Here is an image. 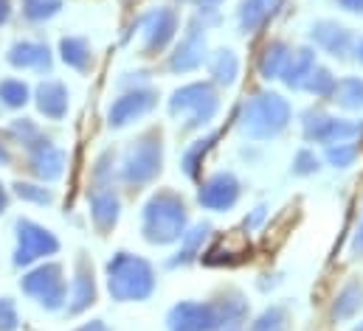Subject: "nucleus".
I'll return each mask as SVG.
<instances>
[{
	"instance_id": "obj_1",
	"label": "nucleus",
	"mask_w": 363,
	"mask_h": 331,
	"mask_svg": "<svg viewBox=\"0 0 363 331\" xmlns=\"http://www.w3.org/2000/svg\"><path fill=\"white\" fill-rule=\"evenodd\" d=\"M189 228V205L178 191L161 188L141 208V236L155 248L178 245Z\"/></svg>"
},
{
	"instance_id": "obj_2",
	"label": "nucleus",
	"mask_w": 363,
	"mask_h": 331,
	"mask_svg": "<svg viewBox=\"0 0 363 331\" xmlns=\"http://www.w3.org/2000/svg\"><path fill=\"white\" fill-rule=\"evenodd\" d=\"M293 118L290 101L273 90H259L240 104L237 129L248 141H273L279 138Z\"/></svg>"
},
{
	"instance_id": "obj_3",
	"label": "nucleus",
	"mask_w": 363,
	"mask_h": 331,
	"mask_svg": "<svg viewBox=\"0 0 363 331\" xmlns=\"http://www.w3.org/2000/svg\"><path fill=\"white\" fill-rule=\"evenodd\" d=\"M104 281L107 292L118 303H141L152 298L155 292V267L127 250H118L107 264H104Z\"/></svg>"
},
{
	"instance_id": "obj_4",
	"label": "nucleus",
	"mask_w": 363,
	"mask_h": 331,
	"mask_svg": "<svg viewBox=\"0 0 363 331\" xmlns=\"http://www.w3.org/2000/svg\"><path fill=\"white\" fill-rule=\"evenodd\" d=\"M220 112V93L211 82H189L169 95V115L181 118V132L208 127Z\"/></svg>"
},
{
	"instance_id": "obj_5",
	"label": "nucleus",
	"mask_w": 363,
	"mask_h": 331,
	"mask_svg": "<svg viewBox=\"0 0 363 331\" xmlns=\"http://www.w3.org/2000/svg\"><path fill=\"white\" fill-rule=\"evenodd\" d=\"M116 155L101 152L93 166V182L88 188V205H91V219L99 233H110L118 225L121 216V199L116 191Z\"/></svg>"
},
{
	"instance_id": "obj_6",
	"label": "nucleus",
	"mask_w": 363,
	"mask_h": 331,
	"mask_svg": "<svg viewBox=\"0 0 363 331\" xmlns=\"http://www.w3.org/2000/svg\"><path fill=\"white\" fill-rule=\"evenodd\" d=\"M164 166V135L161 129L141 132L121 158V182L127 188H144L155 182Z\"/></svg>"
},
{
	"instance_id": "obj_7",
	"label": "nucleus",
	"mask_w": 363,
	"mask_h": 331,
	"mask_svg": "<svg viewBox=\"0 0 363 331\" xmlns=\"http://www.w3.org/2000/svg\"><path fill=\"white\" fill-rule=\"evenodd\" d=\"M23 295L37 301L45 312H60L68 303V278L60 261H43L20 278Z\"/></svg>"
},
{
	"instance_id": "obj_8",
	"label": "nucleus",
	"mask_w": 363,
	"mask_h": 331,
	"mask_svg": "<svg viewBox=\"0 0 363 331\" xmlns=\"http://www.w3.org/2000/svg\"><path fill=\"white\" fill-rule=\"evenodd\" d=\"M301 135L307 144H321V146L352 144L363 138V121L327 115L321 110H307L301 115Z\"/></svg>"
},
{
	"instance_id": "obj_9",
	"label": "nucleus",
	"mask_w": 363,
	"mask_h": 331,
	"mask_svg": "<svg viewBox=\"0 0 363 331\" xmlns=\"http://www.w3.org/2000/svg\"><path fill=\"white\" fill-rule=\"evenodd\" d=\"M14 236H17L14 255H11L14 267H34L37 261H48L51 255L60 252V239L34 219L20 216L14 222Z\"/></svg>"
},
{
	"instance_id": "obj_10",
	"label": "nucleus",
	"mask_w": 363,
	"mask_h": 331,
	"mask_svg": "<svg viewBox=\"0 0 363 331\" xmlns=\"http://www.w3.org/2000/svg\"><path fill=\"white\" fill-rule=\"evenodd\" d=\"M135 28L141 31V57H158L175 42L181 14L169 6H155L135 20Z\"/></svg>"
},
{
	"instance_id": "obj_11",
	"label": "nucleus",
	"mask_w": 363,
	"mask_h": 331,
	"mask_svg": "<svg viewBox=\"0 0 363 331\" xmlns=\"http://www.w3.org/2000/svg\"><path fill=\"white\" fill-rule=\"evenodd\" d=\"M206 31L208 25L200 20V17H191L186 31H183L181 42L175 45V51L169 54L167 59V71L169 74H191L197 68H203V62L208 59V40H206Z\"/></svg>"
},
{
	"instance_id": "obj_12",
	"label": "nucleus",
	"mask_w": 363,
	"mask_h": 331,
	"mask_svg": "<svg viewBox=\"0 0 363 331\" xmlns=\"http://www.w3.org/2000/svg\"><path fill=\"white\" fill-rule=\"evenodd\" d=\"M158 107V90L150 84H138V87H127L110 107H107V127L110 129H124L135 121H141L144 115H150Z\"/></svg>"
},
{
	"instance_id": "obj_13",
	"label": "nucleus",
	"mask_w": 363,
	"mask_h": 331,
	"mask_svg": "<svg viewBox=\"0 0 363 331\" xmlns=\"http://www.w3.org/2000/svg\"><path fill=\"white\" fill-rule=\"evenodd\" d=\"M242 197V182L237 180L234 171H214L208 174L200 188H197V202L200 208L206 211H214V214H225L231 211Z\"/></svg>"
},
{
	"instance_id": "obj_14",
	"label": "nucleus",
	"mask_w": 363,
	"mask_h": 331,
	"mask_svg": "<svg viewBox=\"0 0 363 331\" xmlns=\"http://www.w3.org/2000/svg\"><path fill=\"white\" fill-rule=\"evenodd\" d=\"M310 42L318 51L330 54L333 59H347L355 51V34L347 25L335 23V20H318V23H313L310 25Z\"/></svg>"
},
{
	"instance_id": "obj_15",
	"label": "nucleus",
	"mask_w": 363,
	"mask_h": 331,
	"mask_svg": "<svg viewBox=\"0 0 363 331\" xmlns=\"http://www.w3.org/2000/svg\"><path fill=\"white\" fill-rule=\"evenodd\" d=\"M169 331H214V303L211 301H181L167 315Z\"/></svg>"
},
{
	"instance_id": "obj_16",
	"label": "nucleus",
	"mask_w": 363,
	"mask_h": 331,
	"mask_svg": "<svg viewBox=\"0 0 363 331\" xmlns=\"http://www.w3.org/2000/svg\"><path fill=\"white\" fill-rule=\"evenodd\" d=\"M96 303V281H93V267L85 252H79L77 264H74V284H71V295L65 303V315L77 318L82 312H88Z\"/></svg>"
},
{
	"instance_id": "obj_17",
	"label": "nucleus",
	"mask_w": 363,
	"mask_h": 331,
	"mask_svg": "<svg viewBox=\"0 0 363 331\" xmlns=\"http://www.w3.org/2000/svg\"><path fill=\"white\" fill-rule=\"evenodd\" d=\"M211 303H214V331H245L248 301L240 289H225Z\"/></svg>"
},
{
	"instance_id": "obj_18",
	"label": "nucleus",
	"mask_w": 363,
	"mask_h": 331,
	"mask_svg": "<svg viewBox=\"0 0 363 331\" xmlns=\"http://www.w3.org/2000/svg\"><path fill=\"white\" fill-rule=\"evenodd\" d=\"M6 62L14 68V71H37V74H48L51 65H54V57H51V48L45 42H37V40H17L9 45L6 51Z\"/></svg>"
},
{
	"instance_id": "obj_19",
	"label": "nucleus",
	"mask_w": 363,
	"mask_h": 331,
	"mask_svg": "<svg viewBox=\"0 0 363 331\" xmlns=\"http://www.w3.org/2000/svg\"><path fill=\"white\" fill-rule=\"evenodd\" d=\"M26 155H28V171L40 182H54V180L62 177V171H65V152L57 144H51L48 138L37 141L31 149H26Z\"/></svg>"
},
{
	"instance_id": "obj_20",
	"label": "nucleus",
	"mask_w": 363,
	"mask_h": 331,
	"mask_svg": "<svg viewBox=\"0 0 363 331\" xmlns=\"http://www.w3.org/2000/svg\"><path fill=\"white\" fill-rule=\"evenodd\" d=\"M34 104L48 121H62L71 110V93L60 79H45L34 90Z\"/></svg>"
},
{
	"instance_id": "obj_21",
	"label": "nucleus",
	"mask_w": 363,
	"mask_h": 331,
	"mask_svg": "<svg viewBox=\"0 0 363 331\" xmlns=\"http://www.w3.org/2000/svg\"><path fill=\"white\" fill-rule=\"evenodd\" d=\"M284 6V0H242L237 8V23L240 31L248 34H259L273 17L279 14V8Z\"/></svg>"
},
{
	"instance_id": "obj_22",
	"label": "nucleus",
	"mask_w": 363,
	"mask_h": 331,
	"mask_svg": "<svg viewBox=\"0 0 363 331\" xmlns=\"http://www.w3.org/2000/svg\"><path fill=\"white\" fill-rule=\"evenodd\" d=\"M208 233H211V225H208V222L189 225L186 233L181 236V242H178V250H175L172 258L167 261V267H169V269H178V267H186V264L197 261V255L203 252V245H206Z\"/></svg>"
},
{
	"instance_id": "obj_23",
	"label": "nucleus",
	"mask_w": 363,
	"mask_h": 331,
	"mask_svg": "<svg viewBox=\"0 0 363 331\" xmlns=\"http://www.w3.org/2000/svg\"><path fill=\"white\" fill-rule=\"evenodd\" d=\"M315 65H318V59H315V51L313 48H307V45L304 48H296V51H290V59H287L279 82L284 84V87H290V90H301Z\"/></svg>"
},
{
	"instance_id": "obj_24",
	"label": "nucleus",
	"mask_w": 363,
	"mask_h": 331,
	"mask_svg": "<svg viewBox=\"0 0 363 331\" xmlns=\"http://www.w3.org/2000/svg\"><path fill=\"white\" fill-rule=\"evenodd\" d=\"M363 309V281H347L338 295L333 298L330 306V318L335 323H347L352 318H358V312Z\"/></svg>"
},
{
	"instance_id": "obj_25",
	"label": "nucleus",
	"mask_w": 363,
	"mask_h": 331,
	"mask_svg": "<svg viewBox=\"0 0 363 331\" xmlns=\"http://www.w3.org/2000/svg\"><path fill=\"white\" fill-rule=\"evenodd\" d=\"M217 141H220V132H208V135H203V138H197V141H191V144L186 146V152H183V158H181V171L189 180L200 182L203 161H206L208 152L217 146Z\"/></svg>"
},
{
	"instance_id": "obj_26",
	"label": "nucleus",
	"mask_w": 363,
	"mask_h": 331,
	"mask_svg": "<svg viewBox=\"0 0 363 331\" xmlns=\"http://www.w3.org/2000/svg\"><path fill=\"white\" fill-rule=\"evenodd\" d=\"M60 59L77 71V74H88L93 68V48L88 37H62L60 40Z\"/></svg>"
},
{
	"instance_id": "obj_27",
	"label": "nucleus",
	"mask_w": 363,
	"mask_h": 331,
	"mask_svg": "<svg viewBox=\"0 0 363 331\" xmlns=\"http://www.w3.org/2000/svg\"><path fill=\"white\" fill-rule=\"evenodd\" d=\"M206 65H208L211 84H217V87H231V84L237 82V76H240V57H237L231 48L214 51V54L206 59Z\"/></svg>"
},
{
	"instance_id": "obj_28",
	"label": "nucleus",
	"mask_w": 363,
	"mask_h": 331,
	"mask_svg": "<svg viewBox=\"0 0 363 331\" xmlns=\"http://www.w3.org/2000/svg\"><path fill=\"white\" fill-rule=\"evenodd\" d=\"M290 51L293 48L287 42H281V40H273V42L265 45V51H262V57L257 62V71H259V76L265 82H273V79L281 76V71H284V65L290 59Z\"/></svg>"
},
{
	"instance_id": "obj_29",
	"label": "nucleus",
	"mask_w": 363,
	"mask_h": 331,
	"mask_svg": "<svg viewBox=\"0 0 363 331\" xmlns=\"http://www.w3.org/2000/svg\"><path fill=\"white\" fill-rule=\"evenodd\" d=\"M330 101L347 112H361L363 110V79L361 76H344L335 82V90Z\"/></svg>"
},
{
	"instance_id": "obj_30",
	"label": "nucleus",
	"mask_w": 363,
	"mask_h": 331,
	"mask_svg": "<svg viewBox=\"0 0 363 331\" xmlns=\"http://www.w3.org/2000/svg\"><path fill=\"white\" fill-rule=\"evenodd\" d=\"M28 101H31V90L23 79H14V76L0 79V104L6 110H23Z\"/></svg>"
},
{
	"instance_id": "obj_31",
	"label": "nucleus",
	"mask_w": 363,
	"mask_h": 331,
	"mask_svg": "<svg viewBox=\"0 0 363 331\" xmlns=\"http://www.w3.org/2000/svg\"><path fill=\"white\" fill-rule=\"evenodd\" d=\"M335 76H333V71L330 68H321V65H315L313 68V74L307 76V82L301 87V93H310V95H315V98H330L333 95V90H335Z\"/></svg>"
},
{
	"instance_id": "obj_32",
	"label": "nucleus",
	"mask_w": 363,
	"mask_h": 331,
	"mask_svg": "<svg viewBox=\"0 0 363 331\" xmlns=\"http://www.w3.org/2000/svg\"><path fill=\"white\" fill-rule=\"evenodd\" d=\"M20 6L28 23H45L62 11V0H20Z\"/></svg>"
},
{
	"instance_id": "obj_33",
	"label": "nucleus",
	"mask_w": 363,
	"mask_h": 331,
	"mask_svg": "<svg viewBox=\"0 0 363 331\" xmlns=\"http://www.w3.org/2000/svg\"><path fill=\"white\" fill-rule=\"evenodd\" d=\"M248 331H290V315L284 306H268Z\"/></svg>"
},
{
	"instance_id": "obj_34",
	"label": "nucleus",
	"mask_w": 363,
	"mask_h": 331,
	"mask_svg": "<svg viewBox=\"0 0 363 331\" xmlns=\"http://www.w3.org/2000/svg\"><path fill=\"white\" fill-rule=\"evenodd\" d=\"M11 188H14V197H20L23 202H31V205H51L54 202V191L45 188V182H23V180H17Z\"/></svg>"
},
{
	"instance_id": "obj_35",
	"label": "nucleus",
	"mask_w": 363,
	"mask_h": 331,
	"mask_svg": "<svg viewBox=\"0 0 363 331\" xmlns=\"http://www.w3.org/2000/svg\"><path fill=\"white\" fill-rule=\"evenodd\" d=\"M9 135H11L23 149H31L37 141L45 138V135L40 132V127H37L31 118H14V121L9 124Z\"/></svg>"
},
{
	"instance_id": "obj_36",
	"label": "nucleus",
	"mask_w": 363,
	"mask_h": 331,
	"mask_svg": "<svg viewBox=\"0 0 363 331\" xmlns=\"http://www.w3.org/2000/svg\"><path fill=\"white\" fill-rule=\"evenodd\" d=\"M358 155H361V149H358L355 141L352 144H333V146L324 149V161L333 168H350L358 161Z\"/></svg>"
},
{
	"instance_id": "obj_37",
	"label": "nucleus",
	"mask_w": 363,
	"mask_h": 331,
	"mask_svg": "<svg viewBox=\"0 0 363 331\" xmlns=\"http://www.w3.org/2000/svg\"><path fill=\"white\" fill-rule=\"evenodd\" d=\"M318 168H321V158H318L313 149H298L296 158H293V166H290V171H293L296 177H310V174H315Z\"/></svg>"
},
{
	"instance_id": "obj_38",
	"label": "nucleus",
	"mask_w": 363,
	"mask_h": 331,
	"mask_svg": "<svg viewBox=\"0 0 363 331\" xmlns=\"http://www.w3.org/2000/svg\"><path fill=\"white\" fill-rule=\"evenodd\" d=\"M20 329V315L11 298H0V331H17Z\"/></svg>"
},
{
	"instance_id": "obj_39",
	"label": "nucleus",
	"mask_w": 363,
	"mask_h": 331,
	"mask_svg": "<svg viewBox=\"0 0 363 331\" xmlns=\"http://www.w3.org/2000/svg\"><path fill=\"white\" fill-rule=\"evenodd\" d=\"M265 216H268V208H265V205H257V208L242 219V228H245V231H257V228L265 222Z\"/></svg>"
},
{
	"instance_id": "obj_40",
	"label": "nucleus",
	"mask_w": 363,
	"mask_h": 331,
	"mask_svg": "<svg viewBox=\"0 0 363 331\" xmlns=\"http://www.w3.org/2000/svg\"><path fill=\"white\" fill-rule=\"evenodd\" d=\"M338 6L350 14H363V0H338Z\"/></svg>"
},
{
	"instance_id": "obj_41",
	"label": "nucleus",
	"mask_w": 363,
	"mask_h": 331,
	"mask_svg": "<svg viewBox=\"0 0 363 331\" xmlns=\"http://www.w3.org/2000/svg\"><path fill=\"white\" fill-rule=\"evenodd\" d=\"M11 17V3L9 0H0V25H6Z\"/></svg>"
},
{
	"instance_id": "obj_42",
	"label": "nucleus",
	"mask_w": 363,
	"mask_h": 331,
	"mask_svg": "<svg viewBox=\"0 0 363 331\" xmlns=\"http://www.w3.org/2000/svg\"><path fill=\"white\" fill-rule=\"evenodd\" d=\"M74 331H107V326H104L101 320H91V323H82L79 329H74Z\"/></svg>"
},
{
	"instance_id": "obj_43",
	"label": "nucleus",
	"mask_w": 363,
	"mask_h": 331,
	"mask_svg": "<svg viewBox=\"0 0 363 331\" xmlns=\"http://www.w3.org/2000/svg\"><path fill=\"white\" fill-rule=\"evenodd\" d=\"M197 6V11H206V8H217L223 0H191Z\"/></svg>"
},
{
	"instance_id": "obj_44",
	"label": "nucleus",
	"mask_w": 363,
	"mask_h": 331,
	"mask_svg": "<svg viewBox=\"0 0 363 331\" xmlns=\"http://www.w3.org/2000/svg\"><path fill=\"white\" fill-rule=\"evenodd\" d=\"M0 166H11V155H9V146L0 141Z\"/></svg>"
},
{
	"instance_id": "obj_45",
	"label": "nucleus",
	"mask_w": 363,
	"mask_h": 331,
	"mask_svg": "<svg viewBox=\"0 0 363 331\" xmlns=\"http://www.w3.org/2000/svg\"><path fill=\"white\" fill-rule=\"evenodd\" d=\"M6 208H9V191H6L3 185H0V214H3Z\"/></svg>"
},
{
	"instance_id": "obj_46",
	"label": "nucleus",
	"mask_w": 363,
	"mask_h": 331,
	"mask_svg": "<svg viewBox=\"0 0 363 331\" xmlns=\"http://www.w3.org/2000/svg\"><path fill=\"white\" fill-rule=\"evenodd\" d=\"M355 59L363 65V40H358V42H355Z\"/></svg>"
},
{
	"instance_id": "obj_47",
	"label": "nucleus",
	"mask_w": 363,
	"mask_h": 331,
	"mask_svg": "<svg viewBox=\"0 0 363 331\" xmlns=\"http://www.w3.org/2000/svg\"><path fill=\"white\" fill-rule=\"evenodd\" d=\"M352 331H363V323H358V326H355Z\"/></svg>"
},
{
	"instance_id": "obj_48",
	"label": "nucleus",
	"mask_w": 363,
	"mask_h": 331,
	"mask_svg": "<svg viewBox=\"0 0 363 331\" xmlns=\"http://www.w3.org/2000/svg\"><path fill=\"white\" fill-rule=\"evenodd\" d=\"M178 3H191V0H178Z\"/></svg>"
},
{
	"instance_id": "obj_49",
	"label": "nucleus",
	"mask_w": 363,
	"mask_h": 331,
	"mask_svg": "<svg viewBox=\"0 0 363 331\" xmlns=\"http://www.w3.org/2000/svg\"><path fill=\"white\" fill-rule=\"evenodd\" d=\"M361 250H363V245H361Z\"/></svg>"
}]
</instances>
